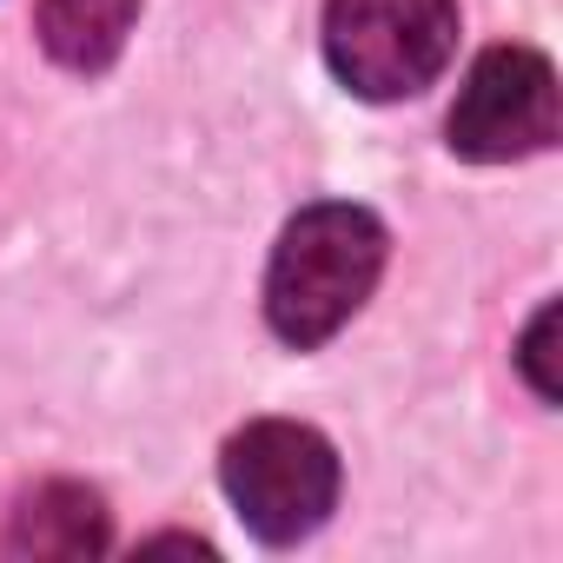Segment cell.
<instances>
[{
  "mask_svg": "<svg viewBox=\"0 0 563 563\" xmlns=\"http://www.w3.org/2000/svg\"><path fill=\"white\" fill-rule=\"evenodd\" d=\"M140 0H41V47L74 74H100L120 60Z\"/></svg>",
  "mask_w": 563,
  "mask_h": 563,
  "instance_id": "8992f818",
  "label": "cell"
},
{
  "mask_svg": "<svg viewBox=\"0 0 563 563\" xmlns=\"http://www.w3.org/2000/svg\"><path fill=\"white\" fill-rule=\"evenodd\" d=\"M556 140V74L537 47H490L451 107V146L477 166L543 153Z\"/></svg>",
  "mask_w": 563,
  "mask_h": 563,
  "instance_id": "277c9868",
  "label": "cell"
},
{
  "mask_svg": "<svg viewBox=\"0 0 563 563\" xmlns=\"http://www.w3.org/2000/svg\"><path fill=\"white\" fill-rule=\"evenodd\" d=\"M550 339H556V306H543V312L530 319V332H523V352H517V365H523V378H530V391H537L543 405H556V372H550Z\"/></svg>",
  "mask_w": 563,
  "mask_h": 563,
  "instance_id": "52a82bcc",
  "label": "cell"
},
{
  "mask_svg": "<svg viewBox=\"0 0 563 563\" xmlns=\"http://www.w3.org/2000/svg\"><path fill=\"white\" fill-rule=\"evenodd\" d=\"M457 54V0H332L325 60L358 100H405Z\"/></svg>",
  "mask_w": 563,
  "mask_h": 563,
  "instance_id": "3957f363",
  "label": "cell"
},
{
  "mask_svg": "<svg viewBox=\"0 0 563 563\" xmlns=\"http://www.w3.org/2000/svg\"><path fill=\"white\" fill-rule=\"evenodd\" d=\"M219 477H225V497H232L239 523L258 543H299L339 504V451L312 424H292V418L245 424L225 444Z\"/></svg>",
  "mask_w": 563,
  "mask_h": 563,
  "instance_id": "7a4b0ae2",
  "label": "cell"
},
{
  "mask_svg": "<svg viewBox=\"0 0 563 563\" xmlns=\"http://www.w3.org/2000/svg\"><path fill=\"white\" fill-rule=\"evenodd\" d=\"M385 225L365 206H306L265 265V319L286 345H325L378 286Z\"/></svg>",
  "mask_w": 563,
  "mask_h": 563,
  "instance_id": "6da1fadb",
  "label": "cell"
},
{
  "mask_svg": "<svg viewBox=\"0 0 563 563\" xmlns=\"http://www.w3.org/2000/svg\"><path fill=\"white\" fill-rule=\"evenodd\" d=\"M8 556H27V563H74V556H100L107 550V504L87 490V484H41L14 504L8 517V537H0Z\"/></svg>",
  "mask_w": 563,
  "mask_h": 563,
  "instance_id": "5b68a950",
  "label": "cell"
}]
</instances>
